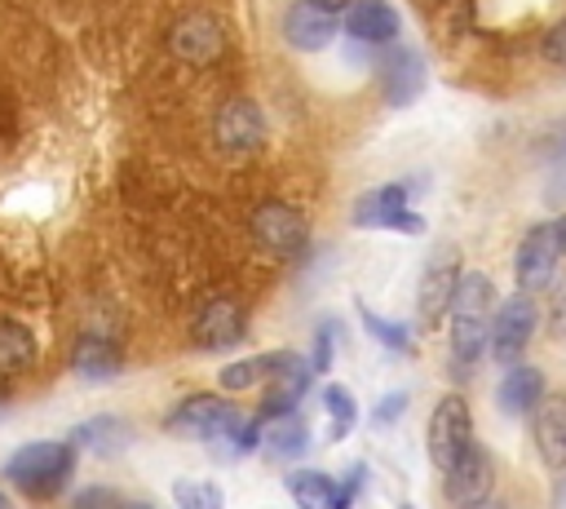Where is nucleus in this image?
I'll return each instance as SVG.
<instances>
[{
	"label": "nucleus",
	"mask_w": 566,
	"mask_h": 509,
	"mask_svg": "<svg viewBox=\"0 0 566 509\" xmlns=\"http://www.w3.org/2000/svg\"><path fill=\"white\" fill-rule=\"evenodd\" d=\"M491 314H495V283L482 270H464L451 297V363L455 372H473L491 345Z\"/></svg>",
	"instance_id": "nucleus-1"
},
{
	"label": "nucleus",
	"mask_w": 566,
	"mask_h": 509,
	"mask_svg": "<svg viewBox=\"0 0 566 509\" xmlns=\"http://www.w3.org/2000/svg\"><path fill=\"white\" fill-rule=\"evenodd\" d=\"M75 447L62 443V438H40V443H27L18 447L9 460H4V482H13L27 500H53L66 491L71 474H75Z\"/></svg>",
	"instance_id": "nucleus-2"
},
{
	"label": "nucleus",
	"mask_w": 566,
	"mask_h": 509,
	"mask_svg": "<svg viewBox=\"0 0 566 509\" xmlns=\"http://www.w3.org/2000/svg\"><path fill=\"white\" fill-rule=\"evenodd\" d=\"M557 274H562V243H557V230H553V221H535V226L517 239V252H513L517 292L544 297Z\"/></svg>",
	"instance_id": "nucleus-3"
},
{
	"label": "nucleus",
	"mask_w": 566,
	"mask_h": 509,
	"mask_svg": "<svg viewBox=\"0 0 566 509\" xmlns=\"http://www.w3.org/2000/svg\"><path fill=\"white\" fill-rule=\"evenodd\" d=\"M460 274H464V261H460L455 243H442V248L429 252V261L420 266V283H416V319H420V328H438L447 319Z\"/></svg>",
	"instance_id": "nucleus-4"
},
{
	"label": "nucleus",
	"mask_w": 566,
	"mask_h": 509,
	"mask_svg": "<svg viewBox=\"0 0 566 509\" xmlns=\"http://www.w3.org/2000/svg\"><path fill=\"white\" fill-rule=\"evenodd\" d=\"M535 328H539V305H535V297L513 292V297L495 301V314H491V345H486V354H491L495 363H504V367L522 363V354H526Z\"/></svg>",
	"instance_id": "nucleus-5"
},
{
	"label": "nucleus",
	"mask_w": 566,
	"mask_h": 509,
	"mask_svg": "<svg viewBox=\"0 0 566 509\" xmlns=\"http://www.w3.org/2000/svg\"><path fill=\"white\" fill-rule=\"evenodd\" d=\"M354 226L371 230H402V235H424V217L411 208V186L407 181H385L371 186L354 199Z\"/></svg>",
	"instance_id": "nucleus-6"
},
{
	"label": "nucleus",
	"mask_w": 566,
	"mask_h": 509,
	"mask_svg": "<svg viewBox=\"0 0 566 509\" xmlns=\"http://www.w3.org/2000/svg\"><path fill=\"white\" fill-rule=\"evenodd\" d=\"M424 443H429V460H433L438 474H447L464 456V447L473 443V412H469L464 394H442L433 403Z\"/></svg>",
	"instance_id": "nucleus-7"
},
{
	"label": "nucleus",
	"mask_w": 566,
	"mask_h": 509,
	"mask_svg": "<svg viewBox=\"0 0 566 509\" xmlns=\"http://www.w3.org/2000/svg\"><path fill=\"white\" fill-rule=\"evenodd\" d=\"M252 235H256V243L265 252H274L283 261H292V257H301L310 248L305 217L292 204H283V199H265V204L252 208Z\"/></svg>",
	"instance_id": "nucleus-8"
},
{
	"label": "nucleus",
	"mask_w": 566,
	"mask_h": 509,
	"mask_svg": "<svg viewBox=\"0 0 566 509\" xmlns=\"http://www.w3.org/2000/svg\"><path fill=\"white\" fill-rule=\"evenodd\" d=\"M376 80H380V97L385 106H411L424 84H429V71H424V58L407 44H385L376 53Z\"/></svg>",
	"instance_id": "nucleus-9"
},
{
	"label": "nucleus",
	"mask_w": 566,
	"mask_h": 509,
	"mask_svg": "<svg viewBox=\"0 0 566 509\" xmlns=\"http://www.w3.org/2000/svg\"><path fill=\"white\" fill-rule=\"evenodd\" d=\"M491 487H495V456L486 443H469L464 456L442 474V496L451 509L460 505H478V500H491Z\"/></svg>",
	"instance_id": "nucleus-10"
},
{
	"label": "nucleus",
	"mask_w": 566,
	"mask_h": 509,
	"mask_svg": "<svg viewBox=\"0 0 566 509\" xmlns=\"http://www.w3.org/2000/svg\"><path fill=\"white\" fill-rule=\"evenodd\" d=\"M243 336H248V314L230 297L203 301L190 319V341L199 350H234V345H243Z\"/></svg>",
	"instance_id": "nucleus-11"
},
{
	"label": "nucleus",
	"mask_w": 566,
	"mask_h": 509,
	"mask_svg": "<svg viewBox=\"0 0 566 509\" xmlns=\"http://www.w3.org/2000/svg\"><path fill=\"white\" fill-rule=\"evenodd\" d=\"M531 443L539 451V465L562 474L566 469V394L548 389L539 407L531 412Z\"/></svg>",
	"instance_id": "nucleus-12"
},
{
	"label": "nucleus",
	"mask_w": 566,
	"mask_h": 509,
	"mask_svg": "<svg viewBox=\"0 0 566 509\" xmlns=\"http://www.w3.org/2000/svg\"><path fill=\"white\" fill-rule=\"evenodd\" d=\"M212 128H217L221 150H230V155H248V150H256L265 142V115H261V106L252 97H230L217 111Z\"/></svg>",
	"instance_id": "nucleus-13"
},
{
	"label": "nucleus",
	"mask_w": 566,
	"mask_h": 509,
	"mask_svg": "<svg viewBox=\"0 0 566 509\" xmlns=\"http://www.w3.org/2000/svg\"><path fill=\"white\" fill-rule=\"evenodd\" d=\"M336 31H340V18L327 13V9H318V4H310V0H292L287 13H283V35H287V44H296L301 53L327 49V44L336 40Z\"/></svg>",
	"instance_id": "nucleus-14"
},
{
	"label": "nucleus",
	"mask_w": 566,
	"mask_h": 509,
	"mask_svg": "<svg viewBox=\"0 0 566 509\" xmlns=\"http://www.w3.org/2000/svg\"><path fill=\"white\" fill-rule=\"evenodd\" d=\"M310 376H314L310 359H301V354L287 350L279 376L265 385V398H261V407H256V420L265 425V420H279V416H287V412H296V398L310 389Z\"/></svg>",
	"instance_id": "nucleus-15"
},
{
	"label": "nucleus",
	"mask_w": 566,
	"mask_h": 509,
	"mask_svg": "<svg viewBox=\"0 0 566 509\" xmlns=\"http://www.w3.org/2000/svg\"><path fill=\"white\" fill-rule=\"evenodd\" d=\"M340 27L349 31V40L385 49V44L398 40V27H402V22H398V9H394L389 0H354V4L340 13Z\"/></svg>",
	"instance_id": "nucleus-16"
},
{
	"label": "nucleus",
	"mask_w": 566,
	"mask_h": 509,
	"mask_svg": "<svg viewBox=\"0 0 566 509\" xmlns=\"http://www.w3.org/2000/svg\"><path fill=\"white\" fill-rule=\"evenodd\" d=\"M544 394H548V381H544V372L531 367V363L504 367V376H500V385H495V403H500L504 416H531Z\"/></svg>",
	"instance_id": "nucleus-17"
},
{
	"label": "nucleus",
	"mask_w": 566,
	"mask_h": 509,
	"mask_svg": "<svg viewBox=\"0 0 566 509\" xmlns=\"http://www.w3.org/2000/svg\"><path fill=\"white\" fill-rule=\"evenodd\" d=\"M66 443H71L75 451L84 447V451H93V456H119L124 447H133V425H128L124 416H93V420L75 425Z\"/></svg>",
	"instance_id": "nucleus-18"
},
{
	"label": "nucleus",
	"mask_w": 566,
	"mask_h": 509,
	"mask_svg": "<svg viewBox=\"0 0 566 509\" xmlns=\"http://www.w3.org/2000/svg\"><path fill=\"white\" fill-rule=\"evenodd\" d=\"M261 447H265L270 460H296V456H305L310 451V425H305V416L287 412L279 420H265L261 425Z\"/></svg>",
	"instance_id": "nucleus-19"
},
{
	"label": "nucleus",
	"mask_w": 566,
	"mask_h": 509,
	"mask_svg": "<svg viewBox=\"0 0 566 509\" xmlns=\"http://www.w3.org/2000/svg\"><path fill=\"white\" fill-rule=\"evenodd\" d=\"M172 49H177V58L203 66V62H212L221 53V27L212 18H186L172 31Z\"/></svg>",
	"instance_id": "nucleus-20"
},
{
	"label": "nucleus",
	"mask_w": 566,
	"mask_h": 509,
	"mask_svg": "<svg viewBox=\"0 0 566 509\" xmlns=\"http://www.w3.org/2000/svg\"><path fill=\"white\" fill-rule=\"evenodd\" d=\"M287 496L296 500V509H340V482L323 469L287 474Z\"/></svg>",
	"instance_id": "nucleus-21"
},
{
	"label": "nucleus",
	"mask_w": 566,
	"mask_h": 509,
	"mask_svg": "<svg viewBox=\"0 0 566 509\" xmlns=\"http://www.w3.org/2000/svg\"><path fill=\"white\" fill-rule=\"evenodd\" d=\"M119 350L106 341V336H80L75 341V354H71V367L84 376V381H115V372H119Z\"/></svg>",
	"instance_id": "nucleus-22"
},
{
	"label": "nucleus",
	"mask_w": 566,
	"mask_h": 509,
	"mask_svg": "<svg viewBox=\"0 0 566 509\" xmlns=\"http://www.w3.org/2000/svg\"><path fill=\"white\" fill-rule=\"evenodd\" d=\"M287 350H270V354H252V359H239V363H226L221 367V389H252V385H270L283 367Z\"/></svg>",
	"instance_id": "nucleus-23"
},
{
	"label": "nucleus",
	"mask_w": 566,
	"mask_h": 509,
	"mask_svg": "<svg viewBox=\"0 0 566 509\" xmlns=\"http://www.w3.org/2000/svg\"><path fill=\"white\" fill-rule=\"evenodd\" d=\"M35 363V336L18 319H0V376L27 372Z\"/></svg>",
	"instance_id": "nucleus-24"
},
{
	"label": "nucleus",
	"mask_w": 566,
	"mask_h": 509,
	"mask_svg": "<svg viewBox=\"0 0 566 509\" xmlns=\"http://www.w3.org/2000/svg\"><path fill=\"white\" fill-rule=\"evenodd\" d=\"M358 319H363V328H367L385 350H394V354H411V350H416L407 323H398V319H380L371 305H358Z\"/></svg>",
	"instance_id": "nucleus-25"
},
{
	"label": "nucleus",
	"mask_w": 566,
	"mask_h": 509,
	"mask_svg": "<svg viewBox=\"0 0 566 509\" xmlns=\"http://www.w3.org/2000/svg\"><path fill=\"white\" fill-rule=\"evenodd\" d=\"M323 412L332 416V438H345L358 420V403L345 385H323Z\"/></svg>",
	"instance_id": "nucleus-26"
},
{
	"label": "nucleus",
	"mask_w": 566,
	"mask_h": 509,
	"mask_svg": "<svg viewBox=\"0 0 566 509\" xmlns=\"http://www.w3.org/2000/svg\"><path fill=\"white\" fill-rule=\"evenodd\" d=\"M172 500L177 509H226V496L217 482H199V478H177L172 482Z\"/></svg>",
	"instance_id": "nucleus-27"
},
{
	"label": "nucleus",
	"mask_w": 566,
	"mask_h": 509,
	"mask_svg": "<svg viewBox=\"0 0 566 509\" xmlns=\"http://www.w3.org/2000/svg\"><path fill=\"white\" fill-rule=\"evenodd\" d=\"M539 319L548 323V332H553V336H562V341H566V279H562V274H557V279L548 283Z\"/></svg>",
	"instance_id": "nucleus-28"
},
{
	"label": "nucleus",
	"mask_w": 566,
	"mask_h": 509,
	"mask_svg": "<svg viewBox=\"0 0 566 509\" xmlns=\"http://www.w3.org/2000/svg\"><path fill=\"white\" fill-rule=\"evenodd\" d=\"M539 58L553 66V71H566V13L557 22H548V31L539 35Z\"/></svg>",
	"instance_id": "nucleus-29"
},
{
	"label": "nucleus",
	"mask_w": 566,
	"mask_h": 509,
	"mask_svg": "<svg viewBox=\"0 0 566 509\" xmlns=\"http://www.w3.org/2000/svg\"><path fill=\"white\" fill-rule=\"evenodd\" d=\"M71 509H128V505H124V496H119V491H111V487L93 482V487H80V491L71 496Z\"/></svg>",
	"instance_id": "nucleus-30"
},
{
	"label": "nucleus",
	"mask_w": 566,
	"mask_h": 509,
	"mask_svg": "<svg viewBox=\"0 0 566 509\" xmlns=\"http://www.w3.org/2000/svg\"><path fill=\"white\" fill-rule=\"evenodd\" d=\"M336 332H340V328H336L332 319H327V323L318 328V341H314V359H310V367H314L318 376H323V372L332 367V336H336Z\"/></svg>",
	"instance_id": "nucleus-31"
},
{
	"label": "nucleus",
	"mask_w": 566,
	"mask_h": 509,
	"mask_svg": "<svg viewBox=\"0 0 566 509\" xmlns=\"http://www.w3.org/2000/svg\"><path fill=\"white\" fill-rule=\"evenodd\" d=\"M402 412H407V389H394V394H385V398L376 403L371 420H376V425H394Z\"/></svg>",
	"instance_id": "nucleus-32"
},
{
	"label": "nucleus",
	"mask_w": 566,
	"mask_h": 509,
	"mask_svg": "<svg viewBox=\"0 0 566 509\" xmlns=\"http://www.w3.org/2000/svg\"><path fill=\"white\" fill-rule=\"evenodd\" d=\"M539 150H544L548 159H566V120H562V124H553V128L539 137Z\"/></svg>",
	"instance_id": "nucleus-33"
},
{
	"label": "nucleus",
	"mask_w": 566,
	"mask_h": 509,
	"mask_svg": "<svg viewBox=\"0 0 566 509\" xmlns=\"http://www.w3.org/2000/svg\"><path fill=\"white\" fill-rule=\"evenodd\" d=\"M310 4H318V9H327V13H336V18H340V13H345L354 0H310Z\"/></svg>",
	"instance_id": "nucleus-34"
},
{
	"label": "nucleus",
	"mask_w": 566,
	"mask_h": 509,
	"mask_svg": "<svg viewBox=\"0 0 566 509\" xmlns=\"http://www.w3.org/2000/svg\"><path fill=\"white\" fill-rule=\"evenodd\" d=\"M553 230H557V243H562V257H566V212L553 217Z\"/></svg>",
	"instance_id": "nucleus-35"
},
{
	"label": "nucleus",
	"mask_w": 566,
	"mask_h": 509,
	"mask_svg": "<svg viewBox=\"0 0 566 509\" xmlns=\"http://www.w3.org/2000/svg\"><path fill=\"white\" fill-rule=\"evenodd\" d=\"M460 509H509V505H500V500H478V505H460Z\"/></svg>",
	"instance_id": "nucleus-36"
},
{
	"label": "nucleus",
	"mask_w": 566,
	"mask_h": 509,
	"mask_svg": "<svg viewBox=\"0 0 566 509\" xmlns=\"http://www.w3.org/2000/svg\"><path fill=\"white\" fill-rule=\"evenodd\" d=\"M0 509H13V500H9V496H4V491H0Z\"/></svg>",
	"instance_id": "nucleus-37"
},
{
	"label": "nucleus",
	"mask_w": 566,
	"mask_h": 509,
	"mask_svg": "<svg viewBox=\"0 0 566 509\" xmlns=\"http://www.w3.org/2000/svg\"><path fill=\"white\" fill-rule=\"evenodd\" d=\"M398 509H416V505H398Z\"/></svg>",
	"instance_id": "nucleus-38"
},
{
	"label": "nucleus",
	"mask_w": 566,
	"mask_h": 509,
	"mask_svg": "<svg viewBox=\"0 0 566 509\" xmlns=\"http://www.w3.org/2000/svg\"><path fill=\"white\" fill-rule=\"evenodd\" d=\"M142 509H150V505H142Z\"/></svg>",
	"instance_id": "nucleus-39"
},
{
	"label": "nucleus",
	"mask_w": 566,
	"mask_h": 509,
	"mask_svg": "<svg viewBox=\"0 0 566 509\" xmlns=\"http://www.w3.org/2000/svg\"><path fill=\"white\" fill-rule=\"evenodd\" d=\"M433 4H438V0H433Z\"/></svg>",
	"instance_id": "nucleus-40"
}]
</instances>
